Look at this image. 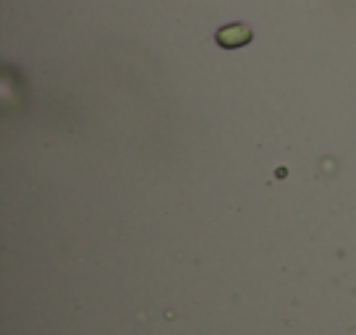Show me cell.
<instances>
[{"label": "cell", "mask_w": 356, "mask_h": 335, "mask_svg": "<svg viewBox=\"0 0 356 335\" xmlns=\"http://www.w3.org/2000/svg\"><path fill=\"white\" fill-rule=\"evenodd\" d=\"M254 40V32L246 26V24H228V26H220L215 32V42L225 50H236V47H244Z\"/></svg>", "instance_id": "1"}]
</instances>
